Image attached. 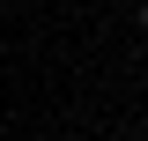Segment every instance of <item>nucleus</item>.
<instances>
[{
    "label": "nucleus",
    "mask_w": 148,
    "mask_h": 141,
    "mask_svg": "<svg viewBox=\"0 0 148 141\" xmlns=\"http://www.w3.org/2000/svg\"><path fill=\"white\" fill-rule=\"evenodd\" d=\"M141 30H148V8H141Z\"/></svg>",
    "instance_id": "nucleus-1"
}]
</instances>
